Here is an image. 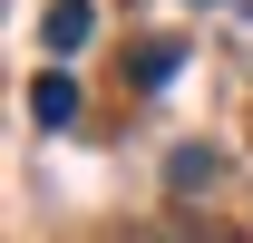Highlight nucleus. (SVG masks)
<instances>
[{
  "label": "nucleus",
  "mask_w": 253,
  "mask_h": 243,
  "mask_svg": "<svg viewBox=\"0 0 253 243\" xmlns=\"http://www.w3.org/2000/svg\"><path fill=\"white\" fill-rule=\"evenodd\" d=\"M88 30H97V10H88V0H49V20H39V39H49L59 59H68V49H88Z\"/></svg>",
  "instance_id": "nucleus-1"
},
{
  "label": "nucleus",
  "mask_w": 253,
  "mask_h": 243,
  "mask_svg": "<svg viewBox=\"0 0 253 243\" xmlns=\"http://www.w3.org/2000/svg\"><path fill=\"white\" fill-rule=\"evenodd\" d=\"M30 117L39 126H68V117H78V78H68V68H49V78L30 88Z\"/></svg>",
  "instance_id": "nucleus-2"
},
{
  "label": "nucleus",
  "mask_w": 253,
  "mask_h": 243,
  "mask_svg": "<svg viewBox=\"0 0 253 243\" xmlns=\"http://www.w3.org/2000/svg\"><path fill=\"white\" fill-rule=\"evenodd\" d=\"M166 185H175V195H195V185H214V156H205V146H185L175 165H166Z\"/></svg>",
  "instance_id": "nucleus-3"
},
{
  "label": "nucleus",
  "mask_w": 253,
  "mask_h": 243,
  "mask_svg": "<svg viewBox=\"0 0 253 243\" xmlns=\"http://www.w3.org/2000/svg\"><path fill=\"white\" fill-rule=\"evenodd\" d=\"M175 59H185V49H175V39H156V49L136 59V78H146V88H166V78H175Z\"/></svg>",
  "instance_id": "nucleus-4"
}]
</instances>
